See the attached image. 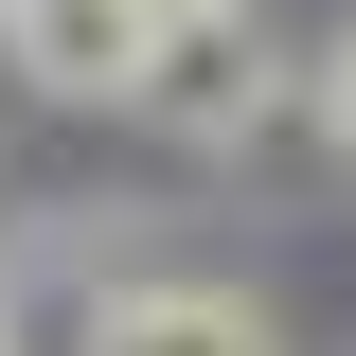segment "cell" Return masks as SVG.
<instances>
[{
  "label": "cell",
  "mask_w": 356,
  "mask_h": 356,
  "mask_svg": "<svg viewBox=\"0 0 356 356\" xmlns=\"http://www.w3.org/2000/svg\"><path fill=\"white\" fill-rule=\"evenodd\" d=\"M143 107H161L178 143H250V125H267V54H250V0H232V18H178V36H143Z\"/></svg>",
  "instance_id": "cell-1"
},
{
  "label": "cell",
  "mask_w": 356,
  "mask_h": 356,
  "mask_svg": "<svg viewBox=\"0 0 356 356\" xmlns=\"http://www.w3.org/2000/svg\"><path fill=\"white\" fill-rule=\"evenodd\" d=\"M0 54L36 72L54 107H125V89H143V18H125V0H18Z\"/></svg>",
  "instance_id": "cell-2"
},
{
  "label": "cell",
  "mask_w": 356,
  "mask_h": 356,
  "mask_svg": "<svg viewBox=\"0 0 356 356\" xmlns=\"http://www.w3.org/2000/svg\"><path fill=\"white\" fill-rule=\"evenodd\" d=\"M89 356H267V321L232 303V285H125Z\"/></svg>",
  "instance_id": "cell-3"
},
{
  "label": "cell",
  "mask_w": 356,
  "mask_h": 356,
  "mask_svg": "<svg viewBox=\"0 0 356 356\" xmlns=\"http://www.w3.org/2000/svg\"><path fill=\"white\" fill-rule=\"evenodd\" d=\"M321 125H339V143H356V36H339V54H321Z\"/></svg>",
  "instance_id": "cell-4"
},
{
  "label": "cell",
  "mask_w": 356,
  "mask_h": 356,
  "mask_svg": "<svg viewBox=\"0 0 356 356\" xmlns=\"http://www.w3.org/2000/svg\"><path fill=\"white\" fill-rule=\"evenodd\" d=\"M125 18H143V36H178V18H232V0H125Z\"/></svg>",
  "instance_id": "cell-5"
},
{
  "label": "cell",
  "mask_w": 356,
  "mask_h": 356,
  "mask_svg": "<svg viewBox=\"0 0 356 356\" xmlns=\"http://www.w3.org/2000/svg\"><path fill=\"white\" fill-rule=\"evenodd\" d=\"M0 356H18V321H0Z\"/></svg>",
  "instance_id": "cell-6"
},
{
  "label": "cell",
  "mask_w": 356,
  "mask_h": 356,
  "mask_svg": "<svg viewBox=\"0 0 356 356\" xmlns=\"http://www.w3.org/2000/svg\"><path fill=\"white\" fill-rule=\"evenodd\" d=\"M0 18H18V0H0Z\"/></svg>",
  "instance_id": "cell-7"
}]
</instances>
